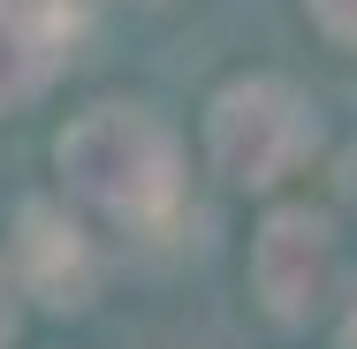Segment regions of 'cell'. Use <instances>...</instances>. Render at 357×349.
I'll use <instances>...</instances> for the list:
<instances>
[{
    "label": "cell",
    "mask_w": 357,
    "mask_h": 349,
    "mask_svg": "<svg viewBox=\"0 0 357 349\" xmlns=\"http://www.w3.org/2000/svg\"><path fill=\"white\" fill-rule=\"evenodd\" d=\"M69 183L114 220H160L175 205V144L137 107H91L61 137Z\"/></svg>",
    "instance_id": "1"
},
{
    "label": "cell",
    "mask_w": 357,
    "mask_h": 349,
    "mask_svg": "<svg viewBox=\"0 0 357 349\" xmlns=\"http://www.w3.org/2000/svg\"><path fill=\"white\" fill-rule=\"evenodd\" d=\"M304 152V107L282 84H236L213 107V160L228 183H274L289 160Z\"/></svg>",
    "instance_id": "2"
},
{
    "label": "cell",
    "mask_w": 357,
    "mask_h": 349,
    "mask_svg": "<svg viewBox=\"0 0 357 349\" xmlns=\"http://www.w3.org/2000/svg\"><path fill=\"white\" fill-rule=\"evenodd\" d=\"M259 288H266V304H274L282 319L319 311L327 288H335V235H327V220L282 212V220L259 235Z\"/></svg>",
    "instance_id": "3"
},
{
    "label": "cell",
    "mask_w": 357,
    "mask_h": 349,
    "mask_svg": "<svg viewBox=\"0 0 357 349\" xmlns=\"http://www.w3.org/2000/svg\"><path fill=\"white\" fill-rule=\"evenodd\" d=\"M54 69V23L31 0H0V107L31 99Z\"/></svg>",
    "instance_id": "4"
},
{
    "label": "cell",
    "mask_w": 357,
    "mask_h": 349,
    "mask_svg": "<svg viewBox=\"0 0 357 349\" xmlns=\"http://www.w3.org/2000/svg\"><path fill=\"white\" fill-rule=\"evenodd\" d=\"M23 258H31V281L46 288V304H76L84 296V251L69 243V228L54 212L23 220Z\"/></svg>",
    "instance_id": "5"
},
{
    "label": "cell",
    "mask_w": 357,
    "mask_h": 349,
    "mask_svg": "<svg viewBox=\"0 0 357 349\" xmlns=\"http://www.w3.org/2000/svg\"><path fill=\"white\" fill-rule=\"evenodd\" d=\"M312 8H319V15H327L342 38H357V0H312Z\"/></svg>",
    "instance_id": "6"
},
{
    "label": "cell",
    "mask_w": 357,
    "mask_h": 349,
    "mask_svg": "<svg viewBox=\"0 0 357 349\" xmlns=\"http://www.w3.org/2000/svg\"><path fill=\"white\" fill-rule=\"evenodd\" d=\"M15 334V304H8V274H0V342Z\"/></svg>",
    "instance_id": "7"
}]
</instances>
